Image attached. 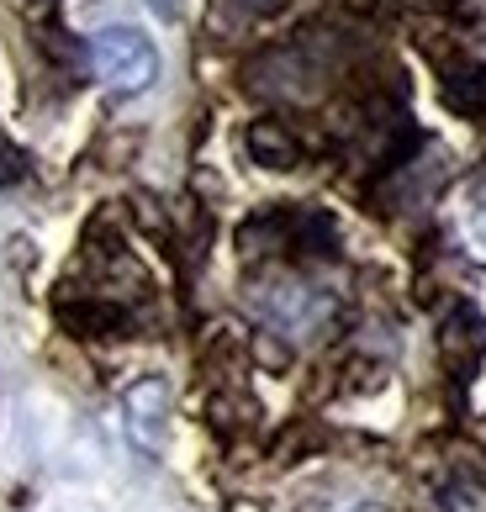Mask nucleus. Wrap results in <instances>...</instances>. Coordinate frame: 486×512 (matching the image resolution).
<instances>
[{
    "instance_id": "9d476101",
    "label": "nucleus",
    "mask_w": 486,
    "mask_h": 512,
    "mask_svg": "<svg viewBox=\"0 0 486 512\" xmlns=\"http://www.w3.org/2000/svg\"><path fill=\"white\" fill-rule=\"evenodd\" d=\"M471 227H476V238L486 243V196L476 201V212H471Z\"/></svg>"
},
{
    "instance_id": "9b49d317",
    "label": "nucleus",
    "mask_w": 486,
    "mask_h": 512,
    "mask_svg": "<svg viewBox=\"0 0 486 512\" xmlns=\"http://www.w3.org/2000/svg\"><path fill=\"white\" fill-rule=\"evenodd\" d=\"M148 6H154L164 22H175V16H180V0H148Z\"/></svg>"
},
{
    "instance_id": "423d86ee",
    "label": "nucleus",
    "mask_w": 486,
    "mask_h": 512,
    "mask_svg": "<svg viewBox=\"0 0 486 512\" xmlns=\"http://www.w3.org/2000/svg\"><path fill=\"white\" fill-rule=\"evenodd\" d=\"M439 96L460 117H481L486 111V64L481 59H444L439 64Z\"/></svg>"
},
{
    "instance_id": "20e7f679",
    "label": "nucleus",
    "mask_w": 486,
    "mask_h": 512,
    "mask_svg": "<svg viewBox=\"0 0 486 512\" xmlns=\"http://www.w3.org/2000/svg\"><path fill=\"white\" fill-rule=\"evenodd\" d=\"M59 322L74 338H122L133 328V312L111 296H85V301H59Z\"/></svg>"
},
{
    "instance_id": "f03ea898",
    "label": "nucleus",
    "mask_w": 486,
    "mask_h": 512,
    "mask_svg": "<svg viewBox=\"0 0 486 512\" xmlns=\"http://www.w3.org/2000/svg\"><path fill=\"white\" fill-rule=\"evenodd\" d=\"M486 359V317L471 301H450V312L439 317V365L450 370V381H471Z\"/></svg>"
},
{
    "instance_id": "f8f14e48",
    "label": "nucleus",
    "mask_w": 486,
    "mask_h": 512,
    "mask_svg": "<svg viewBox=\"0 0 486 512\" xmlns=\"http://www.w3.org/2000/svg\"><path fill=\"white\" fill-rule=\"evenodd\" d=\"M32 6H48V0H32Z\"/></svg>"
},
{
    "instance_id": "0eeeda50",
    "label": "nucleus",
    "mask_w": 486,
    "mask_h": 512,
    "mask_svg": "<svg viewBox=\"0 0 486 512\" xmlns=\"http://www.w3.org/2000/svg\"><path fill=\"white\" fill-rule=\"evenodd\" d=\"M328 312H333L328 296H317V291H307V286H286V296H280L275 307H270V322H275L280 333L296 338V333H312Z\"/></svg>"
},
{
    "instance_id": "6e6552de",
    "label": "nucleus",
    "mask_w": 486,
    "mask_h": 512,
    "mask_svg": "<svg viewBox=\"0 0 486 512\" xmlns=\"http://www.w3.org/2000/svg\"><path fill=\"white\" fill-rule=\"evenodd\" d=\"M286 6H291V0H222V11L238 16V22H265V16L286 11Z\"/></svg>"
},
{
    "instance_id": "7ed1b4c3",
    "label": "nucleus",
    "mask_w": 486,
    "mask_h": 512,
    "mask_svg": "<svg viewBox=\"0 0 486 512\" xmlns=\"http://www.w3.org/2000/svg\"><path fill=\"white\" fill-rule=\"evenodd\" d=\"M122 412H127V433H133V444L148 449V454H159L164 449V428H170V386H164L159 375H143L138 386H127Z\"/></svg>"
},
{
    "instance_id": "f257e3e1",
    "label": "nucleus",
    "mask_w": 486,
    "mask_h": 512,
    "mask_svg": "<svg viewBox=\"0 0 486 512\" xmlns=\"http://www.w3.org/2000/svg\"><path fill=\"white\" fill-rule=\"evenodd\" d=\"M90 64L111 96H143L159 80V48L138 27H101L90 37Z\"/></svg>"
},
{
    "instance_id": "39448f33",
    "label": "nucleus",
    "mask_w": 486,
    "mask_h": 512,
    "mask_svg": "<svg viewBox=\"0 0 486 512\" xmlns=\"http://www.w3.org/2000/svg\"><path fill=\"white\" fill-rule=\"evenodd\" d=\"M243 148H249V159H254L259 169H275V175H286V169L302 164V138H296L286 122H275V117L249 122V132H243Z\"/></svg>"
},
{
    "instance_id": "1a4fd4ad",
    "label": "nucleus",
    "mask_w": 486,
    "mask_h": 512,
    "mask_svg": "<svg viewBox=\"0 0 486 512\" xmlns=\"http://www.w3.org/2000/svg\"><path fill=\"white\" fill-rule=\"evenodd\" d=\"M22 175H27V154H22L16 143L0 138V185H16Z\"/></svg>"
}]
</instances>
